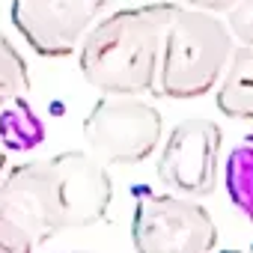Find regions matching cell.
<instances>
[{"label": "cell", "instance_id": "obj_1", "mask_svg": "<svg viewBox=\"0 0 253 253\" xmlns=\"http://www.w3.org/2000/svg\"><path fill=\"white\" fill-rule=\"evenodd\" d=\"M0 200L33 232L36 244H45L57 232L98 223L110 209L113 182L95 155L72 149L12 167L0 179Z\"/></svg>", "mask_w": 253, "mask_h": 253}, {"label": "cell", "instance_id": "obj_2", "mask_svg": "<svg viewBox=\"0 0 253 253\" xmlns=\"http://www.w3.org/2000/svg\"><path fill=\"white\" fill-rule=\"evenodd\" d=\"M176 3L119 9L95 21L78 45L81 72L104 95H140L155 89L164 27Z\"/></svg>", "mask_w": 253, "mask_h": 253}, {"label": "cell", "instance_id": "obj_3", "mask_svg": "<svg viewBox=\"0 0 253 253\" xmlns=\"http://www.w3.org/2000/svg\"><path fill=\"white\" fill-rule=\"evenodd\" d=\"M235 39L214 12L179 6L173 9L158 57L155 89L164 98H200L211 92L226 69Z\"/></svg>", "mask_w": 253, "mask_h": 253}, {"label": "cell", "instance_id": "obj_4", "mask_svg": "<svg viewBox=\"0 0 253 253\" xmlns=\"http://www.w3.org/2000/svg\"><path fill=\"white\" fill-rule=\"evenodd\" d=\"M164 137L158 107L137 95H104L84 119V140L101 164L131 167L146 161Z\"/></svg>", "mask_w": 253, "mask_h": 253}, {"label": "cell", "instance_id": "obj_5", "mask_svg": "<svg viewBox=\"0 0 253 253\" xmlns=\"http://www.w3.org/2000/svg\"><path fill=\"white\" fill-rule=\"evenodd\" d=\"M131 238L137 253H211L217 226L194 197L143 191L134 203Z\"/></svg>", "mask_w": 253, "mask_h": 253}, {"label": "cell", "instance_id": "obj_6", "mask_svg": "<svg viewBox=\"0 0 253 253\" xmlns=\"http://www.w3.org/2000/svg\"><path fill=\"white\" fill-rule=\"evenodd\" d=\"M220 128L206 116H188L167 134L158 155V179L182 197H206L217 185L220 167Z\"/></svg>", "mask_w": 253, "mask_h": 253}, {"label": "cell", "instance_id": "obj_7", "mask_svg": "<svg viewBox=\"0 0 253 253\" xmlns=\"http://www.w3.org/2000/svg\"><path fill=\"white\" fill-rule=\"evenodd\" d=\"M107 0H12V24L42 57H69L98 21Z\"/></svg>", "mask_w": 253, "mask_h": 253}, {"label": "cell", "instance_id": "obj_8", "mask_svg": "<svg viewBox=\"0 0 253 253\" xmlns=\"http://www.w3.org/2000/svg\"><path fill=\"white\" fill-rule=\"evenodd\" d=\"M217 110L229 119H253V45L232 48L214 92Z\"/></svg>", "mask_w": 253, "mask_h": 253}, {"label": "cell", "instance_id": "obj_9", "mask_svg": "<svg viewBox=\"0 0 253 253\" xmlns=\"http://www.w3.org/2000/svg\"><path fill=\"white\" fill-rule=\"evenodd\" d=\"M45 140V122L27 101L15 95L0 104V146L6 152H30Z\"/></svg>", "mask_w": 253, "mask_h": 253}, {"label": "cell", "instance_id": "obj_10", "mask_svg": "<svg viewBox=\"0 0 253 253\" xmlns=\"http://www.w3.org/2000/svg\"><path fill=\"white\" fill-rule=\"evenodd\" d=\"M223 182H226V194L232 206L253 223V134H247L229 152Z\"/></svg>", "mask_w": 253, "mask_h": 253}, {"label": "cell", "instance_id": "obj_11", "mask_svg": "<svg viewBox=\"0 0 253 253\" xmlns=\"http://www.w3.org/2000/svg\"><path fill=\"white\" fill-rule=\"evenodd\" d=\"M30 92V72L18 48L6 39V33L0 30V104L15 95Z\"/></svg>", "mask_w": 253, "mask_h": 253}, {"label": "cell", "instance_id": "obj_12", "mask_svg": "<svg viewBox=\"0 0 253 253\" xmlns=\"http://www.w3.org/2000/svg\"><path fill=\"white\" fill-rule=\"evenodd\" d=\"M39 244L18 214L0 200V253H33Z\"/></svg>", "mask_w": 253, "mask_h": 253}, {"label": "cell", "instance_id": "obj_13", "mask_svg": "<svg viewBox=\"0 0 253 253\" xmlns=\"http://www.w3.org/2000/svg\"><path fill=\"white\" fill-rule=\"evenodd\" d=\"M226 27L238 45H253V0H238L226 12Z\"/></svg>", "mask_w": 253, "mask_h": 253}, {"label": "cell", "instance_id": "obj_14", "mask_svg": "<svg viewBox=\"0 0 253 253\" xmlns=\"http://www.w3.org/2000/svg\"><path fill=\"white\" fill-rule=\"evenodd\" d=\"M185 6H191V9H203V12H229L238 0H182Z\"/></svg>", "mask_w": 253, "mask_h": 253}, {"label": "cell", "instance_id": "obj_15", "mask_svg": "<svg viewBox=\"0 0 253 253\" xmlns=\"http://www.w3.org/2000/svg\"><path fill=\"white\" fill-rule=\"evenodd\" d=\"M6 161H9V152L0 146V176H3V170H6Z\"/></svg>", "mask_w": 253, "mask_h": 253}, {"label": "cell", "instance_id": "obj_16", "mask_svg": "<svg viewBox=\"0 0 253 253\" xmlns=\"http://www.w3.org/2000/svg\"><path fill=\"white\" fill-rule=\"evenodd\" d=\"M214 253V250H211ZM217 253H241V250H217Z\"/></svg>", "mask_w": 253, "mask_h": 253}, {"label": "cell", "instance_id": "obj_17", "mask_svg": "<svg viewBox=\"0 0 253 253\" xmlns=\"http://www.w3.org/2000/svg\"><path fill=\"white\" fill-rule=\"evenodd\" d=\"M250 253H253V250H250Z\"/></svg>", "mask_w": 253, "mask_h": 253}]
</instances>
